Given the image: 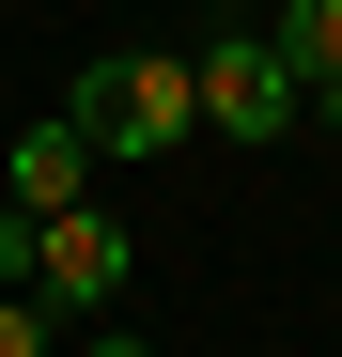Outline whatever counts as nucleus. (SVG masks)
I'll return each instance as SVG.
<instances>
[{"label": "nucleus", "mask_w": 342, "mask_h": 357, "mask_svg": "<svg viewBox=\"0 0 342 357\" xmlns=\"http://www.w3.org/2000/svg\"><path fill=\"white\" fill-rule=\"evenodd\" d=\"M311 125H327V155H342V78H327V93H311Z\"/></svg>", "instance_id": "nucleus-8"}, {"label": "nucleus", "mask_w": 342, "mask_h": 357, "mask_svg": "<svg viewBox=\"0 0 342 357\" xmlns=\"http://www.w3.org/2000/svg\"><path fill=\"white\" fill-rule=\"evenodd\" d=\"M0 202H16V218H63V202H94V125H78V109H47V125L0 155Z\"/></svg>", "instance_id": "nucleus-4"}, {"label": "nucleus", "mask_w": 342, "mask_h": 357, "mask_svg": "<svg viewBox=\"0 0 342 357\" xmlns=\"http://www.w3.org/2000/svg\"><path fill=\"white\" fill-rule=\"evenodd\" d=\"M78 125H94V155H171V140H202L187 47H125V63H94V78H78Z\"/></svg>", "instance_id": "nucleus-1"}, {"label": "nucleus", "mask_w": 342, "mask_h": 357, "mask_svg": "<svg viewBox=\"0 0 342 357\" xmlns=\"http://www.w3.org/2000/svg\"><path fill=\"white\" fill-rule=\"evenodd\" d=\"M187 78H202V125H218V140H249V155H265V140L311 109V78L280 63L265 31H202V47H187Z\"/></svg>", "instance_id": "nucleus-2"}, {"label": "nucleus", "mask_w": 342, "mask_h": 357, "mask_svg": "<svg viewBox=\"0 0 342 357\" xmlns=\"http://www.w3.org/2000/svg\"><path fill=\"white\" fill-rule=\"evenodd\" d=\"M0 357H63V311L47 295H0Z\"/></svg>", "instance_id": "nucleus-6"}, {"label": "nucleus", "mask_w": 342, "mask_h": 357, "mask_svg": "<svg viewBox=\"0 0 342 357\" xmlns=\"http://www.w3.org/2000/svg\"><path fill=\"white\" fill-rule=\"evenodd\" d=\"M94 357H156V342H140V326H109V342H94Z\"/></svg>", "instance_id": "nucleus-9"}, {"label": "nucleus", "mask_w": 342, "mask_h": 357, "mask_svg": "<svg viewBox=\"0 0 342 357\" xmlns=\"http://www.w3.org/2000/svg\"><path fill=\"white\" fill-rule=\"evenodd\" d=\"M265 47H280L311 93H327V78H342V0H280V16H265Z\"/></svg>", "instance_id": "nucleus-5"}, {"label": "nucleus", "mask_w": 342, "mask_h": 357, "mask_svg": "<svg viewBox=\"0 0 342 357\" xmlns=\"http://www.w3.org/2000/svg\"><path fill=\"white\" fill-rule=\"evenodd\" d=\"M0 295H31V218L0 202Z\"/></svg>", "instance_id": "nucleus-7"}, {"label": "nucleus", "mask_w": 342, "mask_h": 357, "mask_svg": "<svg viewBox=\"0 0 342 357\" xmlns=\"http://www.w3.org/2000/svg\"><path fill=\"white\" fill-rule=\"evenodd\" d=\"M31 295H47V311H109V295H125V218H109V202L31 218Z\"/></svg>", "instance_id": "nucleus-3"}]
</instances>
